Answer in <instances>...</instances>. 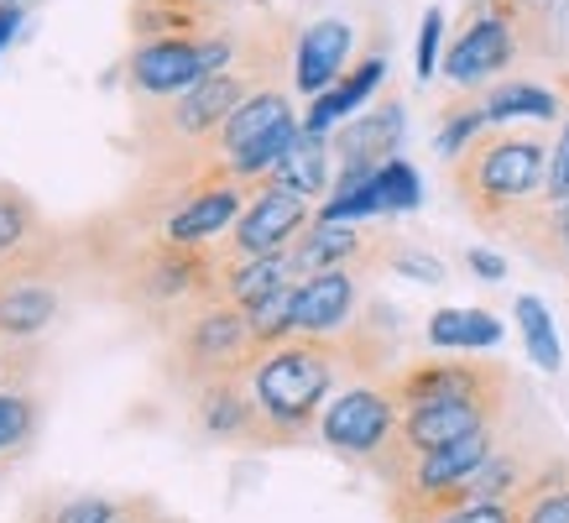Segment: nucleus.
<instances>
[{
	"label": "nucleus",
	"mask_w": 569,
	"mask_h": 523,
	"mask_svg": "<svg viewBox=\"0 0 569 523\" xmlns=\"http://www.w3.org/2000/svg\"><path fill=\"white\" fill-rule=\"evenodd\" d=\"M549 141L522 126H486L466 152L449 162V189L466 215L491 236H507L533 205H543L549 184Z\"/></svg>",
	"instance_id": "f257e3e1"
},
{
	"label": "nucleus",
	"mask_w": 569,
	"mask_h": 523,
	"mask_svg": "<svg viewBox=\"0 0 569 523\" xmlns=\"http://www.w3.org/2000/svg\"><path fill=\"white\" fill-rule=\"evenodd\" d=\"M522 63H565L559 27L543 0H470L439 69L455 89H486Z\"/></svg>",
	"instance_id": "f03ea898"
},
{
	"label": "nucleus",
	"mask_w": 569,
	"mask_h": 523,
	"mask_svg": "<svg viewBox=\"0 0 569 523\" xmlns=\"http://www.w3.org/2000/svg\"><path fill=\"white\" fill-rule=\"evenodd\" d=\"M340 362H346L340 346L313 335H293L267 351L246 372V393L257 408V445H293L309 430H319V414L335 398Z\"/></svg>",
	"instance_id": "7ed1b4c3"
},
{
	"label": "nucleus",
	"mask_w": 569,
	"mask_h": 523,
	"mask_svg": "<svg viewBox=\"0 0 569 523\" xmlns=\"http://www.w3.org/2000/svg\"><path fill=\"white\" fill-rule=\"evenodd\" d=\"M220 267L224 262L214 246H178L168 236H141L116 251L121 298L162 335H173L183 319L220 304Z\"/></svg>",
	"instance_id": "20e7f679"
},
{
	"label": "nucleus",
	"mask_w": 569,
	"mask_h": 523,
	"mask_svg": "<svg viewBox=\"0 0 569 523\" xmlns=\"http://www.w3.org/2000/svg\"><path fill=\"white\" fill-rule=\"evenodd\" d=\"M261 356H267V346L257 341L246 309H236V304H209L168 335V372L183 393H204L209 383L246 377Z\"/></svg>",
	"instance_id": "39448f33"
},
{
	"label": "nucleus",
	"mask_w": 569,
	"mask_h": 523,
	"mask_svg": "<svg viewBox=\"0 0 569 523\" xmlns=\"http://www.w3.org/2000/svg\"><path fill=\"white\" fill-rule=\"evenodd\" d=\"M241 58V32L230 27H209V32L189 37H157V42H131L121 63V85L126 105H147V100H173L183 89H193L209 73L230 69Z\"/></svg>",
	"instance_id": "423d86ee"
},
{
	"label": "nucleus",
	"mask_w": 569,
	"mask_h": 523,
	"mask_svg": "<svg viewBox=\"0 0 569 523\" xmlns=\"http://www.w3.org/2000/svg\"><path fill=\"white\" fill-rule=\"evenodd\" d=\"M397 424H402V408H397L392 387L356 383V387H340V393L325 403L319 440H325L335 455H346V461L377 466L381 455L397 445Z\"/></svg>",
	"instance_id": "0eeeda50"
},
{
	"label": "nucleus",
	"mask_w": 569,
	"mask_h": 523,
	"mask_svg": "<svg viewBox=\"0 0 569 523\" xmlns=\"http://www.w3.org/2000/svg\"><path fill=\"white\" fill-rule=\"evenodd\" d=\"M387 387H392L397 408L445 403V398L507 403V366L486 362V356H429V362H408Z\"/></svg>",
	"instance_id": "6e6552de"
},
{
	"label": "nucleus",
	"mask_w": 569,
	"mask_h": 523,
	"mask_svg": "<svg viewBox=\"0 0 569 523\" xmlns=\"http://www.w3.org/2000/svg\"><path fill=\"white\" fill-rule=\"evenodd\" d=\"M313 226V205L293 189L261 184L251 189L246 209L236 215L230 236L220 241V257H267V251H293V241Z\"/></svg>",
	"instance_id": "1a4fd4ad"
},
{
	"label": "nucleus",
	"mask_w": 569,
	"mask_h": 523,
	"mask_svg": "<svg viewBox=\"0 0 569 523\" xmlns=\"http://www.w3.org/2000/svg\"><path fill=\"white\" fill-rule=\"evenodd\" d=\"M58 230L42 220V209L27 189L0 178V288L6 283H27L42 273V257L58 251Z\"/></svg>",
	"instance_id": "9d476101"
},
{
	"label": "nucleus",
	"mask_w": 569,
	"mask_h": 523,
	"mask_svg": "<svg viewBox=\"0 0 569 523\" xmlns=\"http://www.w3.org/2000/svg\"><path fill=\"white\" fill-rule=\"evenodd\" d=\"M366 314V278L361 273H313L293 288V335L335 341L361 325Z\"/></svg>",
	"instance_id": "9b49d317"
},
{
	"label": "nucleus",
	"mask_w": 569,
	"mask_h": 523,
	"mask_svg": "<svg viewBox=\"0 0 569 523\" xmlns=\"http://www.w3.org/2000/svg\"><path fill=\"white\" fill-rule=\"evenodd\" d=\"M251 189L246 184H204V189L183 194L173 209H168V220L157 226V236H168L178 246H214L230 236L236 226V215L246 209Z\"/></svg>",
	"instance_id": "f8f14e48"
},
{
	"label": "nucleus",
	"mask_w": 569,
	"mask_h": 523,
	"mask_svg": "<svg viewBox=\"0 0 569 523\" xmlns=\"http://www.w3.org/2000/svg\"><path fill=\"white\" fill-rule=\"evenodd\" d=\"M350 52H356V27L340 17H319L298 32L293 48V95L319 100L329 85H340L350 69Z\"/></svg>",
	"instance_id": "ddd939ff"
},
{
	"label": "nucleus",
	"mask_w": 569,
	"mask_h": 523,
	"mask_svg": "<svg viewBox=\"0 0 569 523\" xmlns=\"http://www.w3.org/2000/svg\"><path fill=\"white\" fill-rule=\"evenodd\" d=\"M397 137H402V105L381 100L371 110H361L356 121L335 126V168H381L397 157Z\"/></svg>",
	"instance_id": "4468645a"
},
{
	"label": "nucleus",
	"mask_w": 569,
	"mask_h": 523,
	"mask_svg": "<svg viewBox=\"0 0 569 523\" xmlns=\"http://www.w3.org/2000/svg\"><path fill=\"white\" fill-rule=\"evenodd\" d=\"M486 110V126H522V121H559L565 116V95L553 89V79H528V73H507L497 85L476 89Z\"/></svg>",
	"instance_id": "2eb2a0df"
},
{
	"label": "nucleus",
	"mask_w": 569,
	"mask_h": 523,
	"mask_svg": "<svg viewBox=\"0 0 569 523\" xmlns=\"http://www.w3.org/2000/svg\"><path fill=\"white\" fill-rule=\"evenodd\" d=\"M381 79H387V52L371 48L366 58H356L346 69V79L340 85H329L319 100H309V116H303V126L309 131H335V126H346L356 110H366V100L381 89Z\"/></svg>",
	"instance_id": "dca6fc26"
},
{
	"label": "nucleus",
	"mask_w": 569,
	"mask_h": 523,
	"mask_svg": "<svg viewBox=\"0 0 569 523\" xmlns=\"http://www.w3.org/2000/svg\"><path fill=\"white\" fill-rule=\"evenodd\" d=\"M267 184L303 194L309 205L329 199V189H335V141H329L325 131H309V126H303V131L293 137V147L282 152V162L272 168Z\"/></svg>",
	"instance_id": "f3484780"
},
{
	"label": "nucleus",
	"mask_w": 569,
	"mask_h": 523,
	"mask_svg": "<svg viewBox=\"0 0 569 523\" xmlns=\"http://www.w3.org/2000/svg\"><path fill=\"white\" fill-rule=\"evenodd\" d=\"M58 319V288L42 278L0 288V346H37Z\"/></svg>",
	"instance_id": "a211bd4d"
},
{
	"label": "nucleus",
	"mask_w": 569,
	"mask_h": 523,
	"mask_svg": "<svg viewBox=\"0 0 569 523\" xmlns=\"http://www.w3.org/2000/svg\"><path fill=\"white\" fill-rule=\"evenodd\" d=\"M193 414H199V430H204L209 440H224V445H257V408H251L246 377L209 383L204 393H193Z\"/></svg>",
	"instance_id": "6ab92c4d"
},
{
	"label": "nucleus",
	"mask_w": 569,
	"mask_h": 523,
	"mask_svg": "<svg viewBox=\"0 0 569 523\" xmlns=\"http://www.w3.org/2000/svg\"><path fill=\"white\" fill-rule=\"evenodd\" d=\"M224 27L220 11H209L199 0H131L126 6V32L131 42H157V37H189Z\"/></svg>",
	"instance_id": "aec40b11"
},
{
	"label": "nucleus",
	"mask_w": 569,
	"mask_h": 523,
	"mask_svg": "<svg viewBox=\"0 0 569 523\" xmlns=\"http://www.w3.org/2000/svg\"><path fill=\"white\" fill-rule=\"evenodd\" d=\"M429 346L439 356H481L486 346H497L501 341V319L486 309H460V304H449V309H433L429 314Z\"/></svg>",
	"instance_id": "412c9836"
},
{
	"label": "nucleus",
	"mask_w": 569,
	"mask_h": 523,
	"mask_svg": "<svg viewBox=\"0 0 569 523\" xmlns=\"http://www.w3.org/2000/svg\"><path fill=\"white\" fill-rule=\"evenodd\" d=\"M37 424H42V393L32 383H11L0 387V455H17L32 445Z\"/></svg>",
	"instance_id": "4be33fe9"
},
{
	"label": "nucleus",
	"mask_w": 569,
	"mask_h": 523,
	"mask_svg": "<svg viewBox=\"0 0 569 523\" xmlns=\"http://www.w3.org/2000/svg\"><path fill=\"white\" fill-rule=\"evenodd\" d=\"M518 523H569V466H543L518 492Z\"/></svg>",
	"instance_id": "5701e85b"
},
{
	"label": "nucleus",
	"mask_w": 569,
	"mask_h": 523,
	"mask_svg": "<svg viewBox=\"0 0 569 523\" xmlns=\"http://www.w3.org/2000/svg\"><path fill=\"white\" fill-rule=\"evenodd\" d=\"M481 131H486L481 95H476V89H455V100L439 110V137H433V147H439V157H445V162H455V157L466 152Z\"/></svg>",
	"instance_id": "b1692460"
},
{
	"label": "nucleus",
	"mask_w": 569,
	"mask_h": 523,
	"mask_svg": "<svg viewBox=\"0 0 569 523\" xmlns=\"http://www.w3.org/2000/svg\"><path fill=\"white\" fill-rule=\"evenodd\" d=\"M371 194H377L381 220H392V215H408V209H418V199H423V184H418L413 162L392 157V162H381L377 174H371Z\"/></svg>",
	"instance_id": "393cba45"
},
{
	"label": "nucleus",
	"mask_w": 569,
	"mask_h": 523,
	"mask_svg": "<svg viewBox=\"0 0 569 523\" xmlns=\"http://www.w3.org/2000/svg\"><path fill=\"white\" fill-rule=\"evenodd\" d=\"M518 330H522V346H528V356H533L543 372H559V366H565V351H559V330H553L549 309H543L533 294L518 298Z\"/></svg>",
	"instance_id": "a878e982"
},
{
	"label": "nucleus",
	"mask_w": 569,
	"mask_h": 523,
	"mask_svg": "<svg viewBox=\"0 0 569 523\" xmlns=\"http://www.w3.org/2000/svg\"><path fill=\"white\" fill-rule=\"evenodd\" d=\"M553 89L565 95V126H559V141L549 152V184H543V199L549 205H565L569 199V58L553 63Z\"/></svg>",
	"instance_id": "bb28decb"
},
{
	"label": "nucleus",
	"mask_w": 569,
	"mask_h": 523,
	"mask_svg": "<svg viewBox=\"0 0 569 523\" xmlns=\"http://www.w3.org/2000/svg\"><path fill=\"white\" fill-rule=\"evenodd\" d=\"M48 523H116L121 503L116 497H63V503H42Z\"/></svg>",
	"instance_id": "cd10ccee"
},
{
	"label": "nucleus",
	"mask_w": 569,
	"mask_h": 523,
	"mask_svg": "<svg viewBox=\"0 0 569 523\" xmlns=\"http://www.w3.org/2000/svg\"><path fill=\"white\" fill-rule=\"evenodd\" d=\"M429 523H518V507L512 503H455V507H439Z\"/></svg>",
	"instance_id": "c85d7f7f"
},
{
	"label": "nucleus",
	"mask_w": 569,
	"mask_h": 523,
	"mask_svg": "<svg viewBox=\"0 0 569 523\" xmlns=\"http://www.w3.org/2000/svg\"><path fill=\"white\" fill-rule=\"evenodd\" d=\"M439 37H445V11H423V27H418V58H413L418 79H433V69L445 63Z\"/></svg>",
	"instance_id": "c756f323"
},
{
	"label": "nucleus",
	"mask_w": 569,
	"mask_h": 523,
	"mask_svg": "<svg viewBox=\"0 0 569 523\" xmlns=\"http://www.w3.org/2000/svg\"><path fill=\"white\" fill-rule=\"evenodd\" d=\"M470 273H476V278H486V283H501L507 278V262L497 257V251H486V246H470Z\"/></svg>",
	"instance_id": "7c9ffc66"
},
{
	"label": "nucleus",
	"mask_w": 569,
	"mask_h": 523,
	"mask_svg": "<svg viewBox=\"0 0 569 523\" xmlns=\"http://www.w3.org/2000/svg\"><path fill=\"white\" fill-rule=\"evenodd\" d=\"M116 523H173L168 513H157L147 497H137V503H121V513H116Z\"/></svg>",
	"instance_id": "2f4dec72"
},
{
	"label": "nucleus",
	"mask_w": 569,
	"mask_h": 523,
	"mask_svg": "<svg viewBox=\"0 0 569 523\" xmlns=\"http://www.w3.org/2000/svg\"><path fill=\"white\" fill-rule=\"evenodd\" d=\"M17 27H21V6L17 0H0V52H6V42L17 37Z\"/></svg>",
	"instance_id": "473e14b6"
},
{
	"label": "nucleus",
	"mask_w": 569,
	"mask_h": 523,
	"mask_svg": "<svg viewBox=\"0 0 569 523\" xmlns=\"http://www.w3.org/2000/svg\"><path fill=\"white\" fill-rule=\"evenodd\" d=\"M21 523H48V513H42V503H37V507H32V513H27V519H21Z\"/></svg>",
	"instance_id": "72a5a7b5"
},
{
	"label": "nucleus",
	"mask_w": 569,
	"mask_h": 523,
	"mask_svg": "<svg viewBox=\"0 0 569 523\" xmlns=\"http://www.w3.org/2000/svg\"><path fill=\"white\" fill-rule=\"evenodd\" d=\"M199 6H209V11H220V6H230V0H199Z\"/></svg>",
	"instance_id": "f704fd0d"
},
{
	"label": "nucleus",
	"mask_w": 569,
	"mask_h": 523,
	"mask_svg": "<svg viewBox=\"0 0 569 523\" xmlns=\"http://www.w3.org/2000/svg\"><path fill=\"white\" fill-rule=\"evenodd\" d=\"M173 523H178V519H173Z\"/></svg>",
	"instance_id": "c9c22d12"
}]
</instances>
